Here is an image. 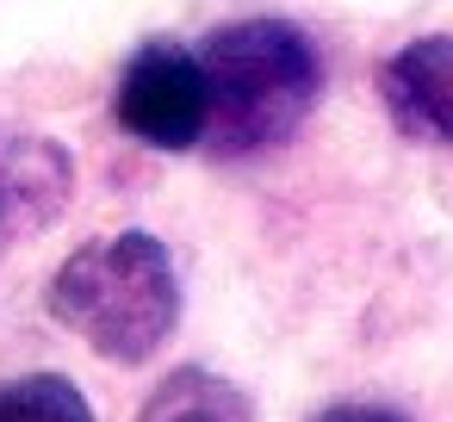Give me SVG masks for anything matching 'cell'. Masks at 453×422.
<instances>
[{"instance_id": "1", "label": "cell", "mask_w": 453, "mask_h": 422, "mask_svg": "<svg viewBox=\"0 0 453 422\" xmlns=\"http://www.w3.org/2000/svg\"><path fill=\"white\" fill-rule=\"evenodd\" d=\"M211 125L205 143L224 162L286 143L323 100V57L292 19H236L199 44Z\"/></svg>"}, {"instance_id": "2", "label": "cell", "mask_w": 453, "mask_h": 422, "mask_svg": "<svg viewBox=\"0 0 453 422\" xmlns=\"http://www.w3.org/2000/svg\"><path fill=\"white\" fill-rule=\"evenodd\" d=\"M44 304L100 360L143 366L150 354H162V341L180 323V273H174V255L162 236L119 230V236L81 242L50 273Z\"/></svg>"}, {"instance_id": "3", "label": "cell", "mask_w": 453, "mask_h": 422, "mask_svg": "<svg viewBox=\"0 0 453 422\" xmlns=\"http://www.w3.org/2000/svg\"><path fill=\"white\" fill-rule=\"evenodd\" d=\"M112 112L119 125L150 143V150H199L205 143V125H211V100H205V69H199V50L174 44V38H150L131 50V63L119 69V88H112Z\"/></svg>"}, {"instance_id": "4", "label": "cell", "mask_w": 453, "mask_h": 422, "mask_svg": "<svg viewBox=\"0 0 453 422\" xmlns=\"http://www.w3.org/2000/svg\"><path fill=\"white\" fill-rule=\"evenodd\" d=\"M69 193H75V156L57 137L0 125V255L50 230Z\"/></svg>"}, {"instance_id": "5", "label": "cell", "mask_w": 453, "mask_h": 422, "mask_svg": "<svg viewBox=\"0 0 453 422\" xmlns=\"http://www.w3.org/2000/svg\"><path fill=\"white\" fill-rule=\"evenodd\" d=\"M379 94L403 137L453 150V38L447 32L410 38L403 50H391L379 69Z\"/></svg>"}, {"instance_id": "6", "label": "cell", "mask_w": 453, "mask_h": 422, "mask_svg": "<svg viewBox=\"0 0 453 422\" xmlns=\"http://www.w3.org/2000/svg\"><path fill=\"white\" fill-rule=\"evenodd\" d=\"M131 422H255V403L236 379L211 366H174Z\"/></svg>"}, {"instance_id": "7", "label": "cell", "mask_w": 453, "mask_h": 422, "mask_svg": "<svg viewBox=\"0 0 453 422\" xmlns=\"http://www.w3.org/2000/svg\"><path fill=\"white\" fill-rule=\"evenodd\" d=\"M0 422H94V403L63 372H19L0 379Z\"/></svg>"}, {"instance_id": "8", "label": "cell", "mask_w": 453, "mask_h": 422, "mask_svg": "<svg viewBox=\"0 0 453 422\" xmlns=\"http://www.w3.org/2000/svg\"><path fill=\"white\" fill-rule=\"evenodd\" d=\"M311 422H410L403 410H391V403H366V397H348V403H329V410H317Z\"/></svg>"}]
</instances>
